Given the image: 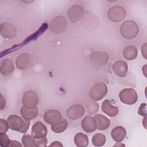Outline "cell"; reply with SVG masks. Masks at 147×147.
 Returning a JSON list of instances; mask_svg holds the SVG:
<instances>
[{
  "mask_svg": "<svg viewBox=\"0 0 147 147\" xmlns=\"http://www.w3.org/2000/svg\"><path fill=\"white\" fill-rule=\"evenodd\" d=\"M7 121L10 129L22 133H25L28 130L30 126V122L29 120H26L24 118L23 119L15 114H11L9 116Z\"/></svg>",
  "mask_w": 147,
  "mask_h": 147,
  "instance_id": "6da1fadb",
  "label": "cell"
},
{
  "mask_svg": "<svg viewBox=\"0 0 147 147\" xmlns=\"http://www.w3.org/2000/svg\"><path fill=\"white\" fill-rule=\"evenodd\" d=\"M121 33L123 37L130 39L135 37L138 32L137 24L133 21H126L121 26Z\"/></svg>",
  "mask_w": 147,
  "mask_h": 147,
  "instance_id": "7a4b0ae2",
  "label": "cell"
},
{
  "mask_svg": "<svg viewBox=\"0 0 147 147\" xmlns=\"http://www.w3.org/2000/svg\"><path fill=\"white\" fill-rule=\"evenodd\" d=\"M107 92V87L103 82L95 84L90 90V97L94 100H98L102 99Z\"/></svg>",
  "mask_w": 147,
  "mask_h": 147,
  "instance_id": "3957f363",
  "label": "cell"
},
{
  "mask_svg": "<svg viewBox=\"0 0 147 147\" xmlns=\"http://www.w3.org/2000/svg\"><path fill=\"white\" fill-rule=\"evenodd\" d=\"M119 97L122 103L127 105L134 104L137 100V94L132 88L122 90L119 94Z\"/></svg>",
  "mask_w": 147,
  "mask_h": 147,
  "instance_id": "277c9868",
  "label": "cell"
},
{
  "mask_svg": "<svg viewBox=\"0 0 147 147\" xmlns=\"http://www.w3.org/2000/svg\"><path fill=\"white\" fill-rule=\"evenodd\" d=\"M107 15L109 19L111 21L114 22H119L125 18L126 12L122 7L116 6L110 9Z\"/></svg>",
  "mask_w": 147,
  "mask_h": 147,
  "instance_id": "5b68a950",
  "label": "cell"
},
{
  "mask_svg": "<svg viewBox=\"0 0 147 147\" xmlns=\"http://www.w3.org/2000/svg\"><path fill=\"white\" fill-rule=\"evenodd\" d=\"M38 98L34 91H26L22 96V104L27 107H34L38 104Z\"/></svg>",
  "mask_w": 147,
  "mask_h": 147,
  "instance_id": "8992f818",
  "label": "cell"
},
{
  "mask_svg": "<svg viewBox=\"0 0 147 147\" xmlns=\"http://www.w3.org/2000/svg\"><path fill=\"white\" fill-rule=\"evenodd\" d=\"M33 63L31 56L28 53H22L16 59L17 67L20 69H26L30 67Z\"/></svg>",
  "mask_w": 147,
  "mask_h": 147,
  "instance_id": "52a82bcc",
  "label": "cell"
},
{
  "mask_svg": "<svg viewBox=\"0 0 147 147\" xmlns=\"http://www.w3.org/2000/svg\"><path fill=\"white\" fill-rule=\"evenodd\" d=\"M47 134V127L41 122L34 123L32 127V135L34 138L45 137Z\"/></svg>",
  "mask_w": 147,
  "mask_h": 147,
  "instance_id": "ba28073f",
  "label": "cell"
},
{
  "mask_svg": "<svg viewBox=\"0 0 147 147\" xmlns=\"http://www.w3.org/2000/svg\"><path fill=\"white\" fill-rule=\"evenodd\" d=\"M84 113V109L80 105H75L69 107L67 114L68 117L71 119H77L81 118Z\"/></svg>",
  "mask_w": 147,
  "mask_h": 147,
  "instance_id": "9c48e42d",
  "label": "cell"
},
{
  "mask_svg": "<svg viewBox=\"0 0 147 147\" xmlns=\"http://www.w3.org/2000/svg\"><path fill=\"white\" fill-rule=\"evenodd\" d=\"M44 119L47 123L52 125L59 122L62 118L61 113L59 111L49 110L44 113Z\"/></svg>",
  "mask_w": 147,
  "mask_h": 147,
  "instance_id": "30bf717a",
  "label": "cell"
},
{
  "mask_svg": "<svg viewBox=\"0 0 147 147\" xmlns=\"http://www.w3.org/2000/svg\"><path fill=\"white\" fill-rule=\"evenodd\" d=\"M67 27V22L63 17H57L51 22V28L55 33H61L65 30Z\"/></svg>",
  "mask_w": 147,
  "mask_h": 147,
  "instance_id": "8fae6325",
  "label": "cell"
},
{
  "mask_svg": "<svg viewBox=\"0 0 147 147\" xmlns=\"http://www.w3.org/2000/svg\"><path fill=\"white\" fill-rule=\"evenodd\" d=\"M15 26L9 22H3L1 25V33L5 38H11L16 36Z\"/></svg>",
  "mask_w": 147,
  "mask_h": 147,
  "instance_id": "7c38bea8",
  "label": "cell"
},
{
  "mask_svg": "<svg viewBox=\"0 0 147 147\" xmlns=\"http://www.w3.org/2000/svg\"><path fill=\"white\" fill-rule=\"evenodd\" d=\"M113 70L115 75L123 78L126 76L127 72V65L124 61H117L113 65Z\"/></svg>",
  "mask_w": 147,
  "mask_h": 147,
  "instance_id": "4fadbf2b",
  "label": "cell"
},
{
  "mask_svg": "<svg viewBox=\"0 0 147 147\" xmlns=\"http://www.w3.org/2000/svg\"><path fill=\"white\" fill-rule=\"evenodd\" d=\"M82 127L86 132L91 133L97 129L96 122L94 118L91 116L84 117L82 121Z\"/></svg>",
  "mask_w": 147,
  "mask_h": 147,
  "instance_id": "5bb4252c",
  "label": "cell"
},
{
  "mask_svg": "<svg viewBox=\"0 0 147 147\" xmlns=\"http://www.w3.org/2000/svg\"><path fill=\"white\" fill-rule=\"evenodd\" d=\"M90 59L91 61H92L95 64L104 65L107 63L109 56L105 52H97L91 53L90 56Z\"/></svg>",
  "mask_w": 147,
  "mask_h": 147,
  "instance_id": "9a60e30c",
  "label": "cell"
},
{
  "mask_svg": "<svg viewBox=\"0 0 147 147\" xmlns=\"http://www.w3.org/2000/svg\"><path fill=\"white\" fill-rule=\"evenodd\" d=\"M21 114L24 119L29 121L37 116L38 109L36 107H27L23 106L21 109Z\"/></svg>",
  "mask_w": 147,
  "mask_h": 147,
  "instance_id": "2e32d148",
  "label": "cell"
},
{
  "mask_svg": "<svg viewBox=\"0 0 147 147\" xmlns=\"http://www.w3.org/2000/svg\"><path fill=\"white\" fill-rule=\"evenodd\" d=\"M83 13V9L79 6L75 5L71 7L68 10V17L72 22H76L81 18Z\"/></svg>",
  "mask_w": 147,
  "mask_h": 147,
  "instance_id": "e0dca14e",
  "label": "cell"
},
{
  "mask_svg": "<svg viewBox=\"0 0 147 147\" xmlns=\"http://www.w3.org/2000/svg\"><path fill=\"white\" fill-rule=\"evenodd\" d=\"M102 110L105 114L110 117L115 116L118 113V109L113 106L108 99H106L103 102Z\"/></svg>",
  "mask_w": 147,
  "mask_h": 147,
  "instance_id": "ac0fdd59",
  "label": "cell"
},
{
  "mask_svg": "<svg viewBox=\"0 0 147 147\" xmlns=\"http://www.w3.org/2000/svg\"><path fill=\"white\" fill-rule=\"evenodd\" d=\"M94 118L96 122L97 129L99 130H103L107 129L110 125V120L107 117L100 114L95 115Z\"/></svg>",
  "mask_w": 147,
  "mask_h": 147,
  "instance_id": "d6986e66",
  "label": "cell"
},
{
  "mask_svg": "<svg viewBox=\"0 0 147 147\" xmlns=\"http://www.w3.org/2000/svg\"><path fill=\"white\" fill-rule=\"evenodd\" d=\"M126 134V130L122 126H117L114 127L111 132V137L117 142H121L125 138Z\"/></svg>",
  "mask_w": 147,
  "mask_h": 147,
  "instance_id": "ffe728a7",
  "label": "cell"
},
{
  "mask_svg": "<svg viewBox=\"0 0 147 147\" xmlns=\"http://www.w3.org/2000/svg\"><path fill=\"white\" fill-rule=\"evenodd\" d=\"M14 69L13 62L10 59H4L1 65V72L2 75H10Z\"/></svg>",
  "mask_w": 147,
  "mask_h": 147,
  "instance_id": "44dd1931",
  "label": "cell"
},
{
  "mask_svg": "<svg viewBox=\"0 0 147 147\" xmlns=\"http://www.w3.org/2000/svg\"><path fill=\"white\" fill-rule=\"evenodd\" d=\"M123 55L125 59L129 60H133L137 57V48L133 45L127 46L124 49Z\"/></svg>",
  "mask_w": 147,
  "mask_h": 147,
  "instance_id": "7402d4cb",
  "label": "cell"
},
{
  "mask_svg": "<svg viewBox=\"0 0 147 147\" xmlns=\"http://www.w3.org/2000/svg\"><path fill=\"white\" fill-rule=\"evenodd\" d=\"M74 142L76 146L79 147L87 146L88 144V137L82 133H77L74 138Z\"/></svg>",
  "mask_w": 147,
  "mask_h": 147,
  "instance_id": "603a6c76",
  "label": "cell"
},
{
  "mask_svg": "<svg viewBox=\"0 0 147 147\" xmlns=\"http://www.w3.org/2000/svg\"><path fill=\"white\" fill-rule=\"evenodd\" d=\"M68 126V122L65 119L62 118L59 122L51 125V128L53 131L56 133H60L64 131Z\"/></svg>",
  "mask_w": 147,
  "mask_h": 147,
  "instance_id": "cb8c5ba5",
  "label": "cell"
},
{
  "mask_svg": "<svg viewBox=\"0 0 147 147\" xmlns=\"http://www.w3.org/2000/svg\"><path fill=\"white\" fill-rule=\"evenodd\" d=\"M105 142L106 137L101 133H97L92 137V143L95 146H103Z\"/></svg>",
  "mask_w": 147,
  "mask_h": 147,
  "instance_id": "d4e9b609",
  "label": "cell"
},
{
  "mask_svg": "<svg viewBox=\"0 0 147 147\" xmlns=\"http://www.w3.org/2000/svg\"><path fill=\"white\" fill-rule=\"evenodd\" d=\"M22 142L24 146L26 147L36 146L34 139L32 136L24 135L22 138Z\"/></svg>",
  "mask_w": 147,
  "mask_h": 147,
  "instance_id": "484cf974",
  "label": "cell"
},
{
  "mask_svg": "<svg viewBox=\"0 0 147 147\" xmlns=\"http://www.w3.org/2000/svg\"><path fill=\"white\" fill-rule=\"evenodd\" d=\"M10 140L5 133H0V145L2 147H7L10 146Z\"/></svg>",
  "mask_w": 147,
  "mask_h": 147,
  "instance_id": "4316f807",
  "label": "cell"
},
{
  "mask_svg": "<svg viewBox=\"0 0 147 147\" xmlns=\"http://www.w3.org/2000/svg\"><path fill=\"white\" fill-rule=\"evenodd\" d=\"M0 123H1L0 133H5L7 131L8 129L9 128V126L7 121L1 118L0 119Z\"/></svg>",
  "mask_w": 147,
  "mask_h": 147,
  "instance_id": "83f0119b",
  "label": "cell"
},
{
  "mask_svg": "<svg viewBox=\"0 0 147 147\" xmlns=\"http://www.w3.org/2000/svg\"><path fill=\"white\" fill-rule=\"evenodd\" d=\"M138 113L142 116H146V104L142 103L138 109Z\"/></svg>",
  "mask_w": 147,
  "mask_h": 147,
  "instance_id": "f1b7e54d",
  "label": "cell"
},
{
  "mask_svg": "<svg viewBox=\"0 0 147 147\" xmlns=\"http://www.w3.org/2000/svg\"><path fill=\"white\" fill-rule=\"evenodd\" d=\"M9 146H22V145L16 140H11Z\"/></svg>",
  "mask_w": 147,
  "mask_h": 147,
  "instance_id": "f546056e",
  "label": "cell"
},
{
  "mask_svg": "<svg viewBox=\"0 0 147 147\" xmlns=\"http://www.w3.org/2000/svg\"><path fill=\"white\" fill-rule=\"evenodd\" d=\"M0 96H1V99H0V101H1V103H0V105H1V106H0V109L2 110V109H3L5 107V99L3 98V96H2V94H1Z\"/></svg>",
  "mask_w": 147,
  "mask_h": 147,
  "instance_id": "4dcf8cb0",
  "label": "cell"
},
{
  "mask_svg": "<svg viewBox=\"0 0 147 147\" xmlns=\"http://www.w3.org/2000/svg\"><path fill=\"white\" fill-rule=\"evenodd\" d=\"M50 146H63V145L59 141H54L50 145Z\"/></svg>",
  "mask_w": 147,
  "mask_h": 147,
  "instance_id": "1f68e13d",
  "label": "cell"
},
{
  "mask_svg": "<svg viewBox=\"0 0 147 147\" xmlns=\"http://www.w3.org/2000/svg\"><path fill=\"white\" fill-rule=\"evenodd\" d=\"M125 146V145H124V144H119V142H117V144L114 145V146Z\"/></svg>",
  "mask_w": 147,
  "mask_h": 147,
  "instance_id": "d6a6232c",
  "label": "cell"
}]
</instances>
